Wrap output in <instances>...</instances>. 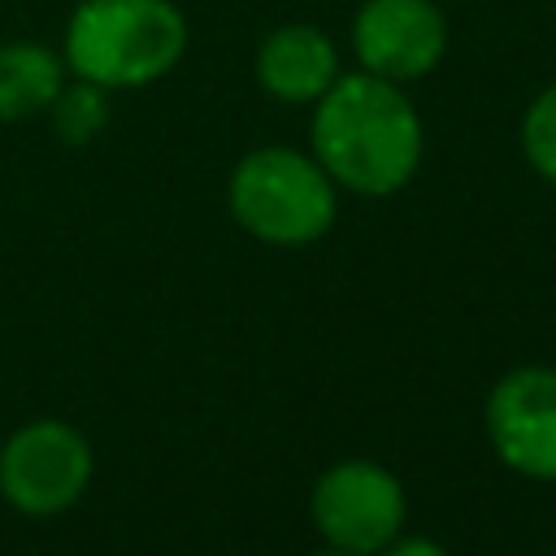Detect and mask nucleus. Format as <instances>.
<instances>
[{"instance_id": "nucleus-13", "label": "nucleus", "mask_w": 556, "mask_h": 556, "mask_svg": "<svg viewBox=\"0 0 556 556\" xmlns=\"http://www.w3.org/2000/svg\"><path fill=\"white\" fill-rule=\"evenodd\" d=\"M308 556H356V552H339V547H317V552H308Z\"/></svg>"}, {"instance_id": "nucleus-3", "label": "nucleus", "mask_w": 556, "mask_h": 556, "mask_svg": "<svg viewBox=\"0 0 556 556\" xmlns=\"http://www.w3.org/2000/svg\"><path fill=\"white\" fill-rule=\"evenodd\" d=\"M226 208L239 230L269 248L317 243L339 217V187L308 148L261 143L226 178Z\"/></svg>"}, {"instance_id": "nucleus-2", "label": "nucleus", "mask_w": 556, "mask_h": 556, "mask_svg": "<svg viewBox=\"0 0 556 556\" xmlns=\"http://www.w3.org/2000/svg\"><path fill=\"white\" fill-rule=\"evenodd\" d=\"M56 48L70 78L104 91H139L182 65L191 22L174 0H78Z\"/></svg>"}, {"instance_id": "nucleus-1", "label": "nucleus", "mask_w": 556, "mask_h": 556, "mask_svg": "<svg viewBox=\"0 0 556 556\" xmlns=\"http://www.w3.org/2000/svg\"><path fill=\"white\" fill-rule=\"evenodd\" d=\"M308 152L339 191L387 200L417 178L426 126L408 87L365 70H343L339 83L313 104Z\"/></svg>"}, {"instance_id": "nucleus-7", "label": "nucleus", "mask_w": 556, "mask_h": 556, "mask_svg": "<svg viewBox=\"0 0 556 556\" xmlns=\"http://www.w3.org/2000/svg\"><path fill=\"white\" fill-rule=\"evenodd\" d=\"M486 439L495 456L534 482H556V369L521 365L486 395Z\"/></svg>"}, {"instance_id": "nucleus-4", "label": "nucleus", "mask_w": 556, "mask_h": 556, "mask_svg": "<svg viewBox=\"0 0 556 556\" xmlns=\"http://www.w3.org/2000/svg\"><path fill=\"white\" fill-rule=\"evenodd\" d=\"M96 456L78 426L61 417H35L17 426L0 447V495L26 517H56L91 486Z\"/></svg>"}, {"instance_id": "nucleus-8", "label": "nucleus", "mask_w": 556, "mask_h": 556, "mask_svg": "<svg viewBox=\"0 0 556 556\" xmlns=\"http://www.w3.org/2000/svg\"><path fill=\"white\" fill-rule=\"evenodd\" d=\"M343 48L339 39L317 22H282L261 35L252 74L256 87L278 104H304L313 109L343 74Z\"/></svg>"}, {"instance_id": "nucleus-9", "label": "nucleus", "mask_w": 556, "mask_h": 556, "mask_svg": "<svg viewBox=\"0 0 556 556\" xmlns=\"http://www.w3.org/2000/svg\"><path fill=\"white\" fill-rule=\"evenodd\" d=\"M70 70L61 48L43 39H4L0 43V126L43 117Z\"/></svg>"}, {"instance_id": "nucleus-11", "label": "nucleus", "mask_w": 556, "mask_h": 556, "mask_svg": "<svg viewBox=\"0 0 556 556\" xmlns=\"http://www.w3.org/2000/svg\"><path fill=\"white\" fill-rule=\"evenodd\" d=\"M517 143H521L526 165L543 182H556V83L539 87V96L526 104L521 126H517Z\"/></svg>"}, {"instance_id": "nucleus-6", "label": "nucleus", "mask_w": 556, "mask_h": 556, "mask_svg": "<svg viewBox=\"0 0 556 556\" xmlns=\"http://www.w3.org/2000/svg\"><path fill=\"white\" fill-rule=\"evenodd\" d=\"M452 30L443 0H361L348 22V52L356 70L387 83H421L447 56Z\"/></svg>"}, {"instance_id": "nucleus-12", "label": "nucleus", "mask_w": 556, "mask_h": 556, "mask_svg": "<svg viewBox=\"0 0 556 556\" xmlns=\"http://www.w3.org/2000/svg\"><path fill=\"white\" fill-rule=\"evenodd\" d=\"M378 556H447V547L434 543V539H426V534H400Z\"/></svg>"}, {"instance_id": "nucleus-5", "label": "nucleus", "mask_w": 556, "mask_h": 556, "mask_svg": "<svg viewBox=\"0 0 556 556\" xmlns=\"http://www.w3.org/2000/svg\"><path fill=\"white\" fill-rule=\"evenodd\" d=\"M308 513H313V530L321 534L326 547L378 556L391 539L404 534L408 495L387 465L352 456V460L330 465L313 482Z\"/></svg>"}, {"instance_id": "nucleus-10", "label": "nucleus", "mask_w": 556, "mask_h": 556, "mask_svg": "<svg viewBox=\"0 0 556 556\" xmlns=\"http://www.w3.org/2000/svg\"><path fill=\"white\" fill-rule=\"evenodd\" d=\"M109 96H113V91H104V87H96V83H87V78H65V87L56 91V100L48 104L43 117L52 122L56 139L83 148V143H91V139L104 135L109 113H113Z\"/></svg>"}]
</instances>
